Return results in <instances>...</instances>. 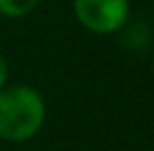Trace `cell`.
I'll use <instances>...</instances> for the list:
<instances>
[{
    "instance_id": "obj_1",
    "label": "cell",
    "mask_w": 154,
    "mask_h": 151,
    "mask_svg": "<svg viewBox=\"0 0 154 151\" xmlns=\"http://www.w3.org/2000/svg\"><path fill=\"white\" fill-rule=\"evenodd\" d=\"M46 120V103L29 85L0 89V139L25 143L33 139Z\"/></svg>"
},
{
    "instance_id": "obj_2",
    "label": "cell",
    "mask_w": 154,
    "mask_h": 151,
    "mask_svg": "<svg viewBox=\"0 0 154 151\" xmlns=\"http://www.w3.org/2000/svg\"><path fill=\"white\" fill-rule=\"evenodd\" d=\"M73 13L88 31L108 35L127 23L129 0H73Z\"/></svg>"
},
{
    "instance_id": "obj_3",
    "label": "cell",
    "mask_w": 154,
    "mask_h": 151,
    "mask_svg": "<svg viewBox=\"0 0 154 151\" xmlns=\"http://www.w3.org/2000/svg\"><path fill=\"white\" fill-rule=\"evenodd\" d=\"M40 0H0V17L21 19L38 8Z\"/></svg>"
},
{
    "instance_id": "obj_4",
    "label": "cell",
    "mask_w": 154,
    "mask_h": 151,
    "mask_svg": "<svg viewBox=\"0 0 154 151\" xmlns=\"http://www.w3.org/2000/svg\"><path fill=\"white\" fill-rule=\"evenodd\" d=\"M6 81H8V62H6V58L0 54V89L6 87Z\"/></svg>"
},
{
    "instance_id": "obj_5",
    "label": "cell",
    "mask_w": 154,
    "mask_h": 151,
    "mask_svg": "<svg viewBox=\"0 0 154 151\" xmlns=\"http://www.w3.org/2000/svg\"><path fill=\"white\" fill-rule=\"evenodd\" d=\"M152 68H154V64H152Z\"/></svg>"
}]
</instances>
